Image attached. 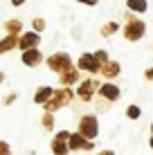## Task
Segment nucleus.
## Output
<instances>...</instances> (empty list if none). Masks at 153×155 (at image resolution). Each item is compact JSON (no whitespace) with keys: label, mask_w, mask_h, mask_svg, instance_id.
<instances>
[{"label":"nucleus","mask_w":153,"mask_h":155,"mask_svg":"<svg viewBox=\"0 0 153 155\" xmlns=\"http://www.w3.org/2000/svg\"><path fill=\"white\" fill-rule=\"evenodd\" d=\"M95 144L86 137H81L79 133H70V140H68V148L70 151H92Z\"/></svg>","instance_id":"5"},{"label":"nucleus","mask_w":153,"mask_h":155,"mask_svg":"<svg viewBox=\"0 0 153 155\" xmlns=\"http://www.w3.org/2000/svg\"><path fill=\"white\" fill-rule=\"evenodd\" d=\"M97 88H99V85H97V81L88 79V81H83L81 85H79L77 94H79V99H81V101H90V99H92V94H95V90H97Z\"/></svg>","instance_id":"7"},{"label":"nucleus","mask_w":153,"mask_h":155,"mask_svg":"<svg viewBox=\"0 0 153 155\" xmlns=\"http://www.w3.org/2000/svg\"><path fill=\"white\" fill-rule=\"evenodd\" d=\"M0 155H12V146L7 142H0Z\"/></svg>","instance_id":"21"},{"label":"nucleus","mask_w":153,"mask_h":155,"mask_svg":"<svg viewBox=\"0 0 153 155\" xmlns=\"http://www.w3.org/2000/svg\"><path fill=\"white\" fill-rule=\"evenodd\" d=\"M97 92L101 94V97L106 99V101H117V99H119V94H122V92H119V88H117V85H113V83H104V85H99Z\"/></svg>","instance_id":"8"},{"label":"nucleus","mask_w":153,"mask_h":155,"mask_svg":"<svg viewBox=\"0 0 153 155\" xmlns=\"http://www.w3.org/2000/svg\"><path fill=\"white\" fill-rule=\"evenodd\" d=\"M5 81V72H0V83H2Z\"/></svg>","instance_id":"27"},{"label":"nucleus","mask_w":153,"mask_h":155,"mask_svg":"<svg viewBox=\"0 0 153 155\" xmlns=\"http://www.w3.org/2000/svg\"><path fill=\"white\" fill-rule=\"evenodd\" d=\"M146 77H149V79H153V70H149V72H146Z\"/></svg>","instance_id":"26"},{"label":"nucleus","mask_w":153,"mask_h":155,"mask_svg":"<svg viewBox=\"0 0 153 155\" xmlns=\"http://www.w3.org/2000/svg\"><path fill=\"white\" fill-rule=\"evenodd\" d=\"M23 2H25V0H12V5H14V7H20Z\"/></svg>","instance_id":"24"},{"label":"nucleus","mask_w":153,"mask_h":155,"mask_svg":"<svg viewBox=\"0 0 153 155\" xmlns=\"http://www.w3.org/2000/svg\"><path fill=\"white\" fill-rule=\"evenodd\" d=\"M117 29H119L117 23H108V25H104V27H101V36H110V34H115Z\"/></svg>","instance_id":"18"},{"label":"nucleus","mask_w":153,"mask_h":155,"mask_svg":"<svg viewBox=\"0 0 153 155\" xmlns=\"http://www.w3.org/2000/svg\"><path fill=\"white\" fill-rule=\"evenodd\" d=\"M23 63H25V65H29V68L41 65V63H43V54L38 52V47H36V50H27V52H23Z\"/></svg>","instance_id":"10"},{"label":"nucleus","mask_w":153,"mask_h":155,"mask_svg":"<svg viewBox=\"0 0 153 155\" xmlns=\"http://www.w3.org/2000/svg\"><path fill=\"white\" fill-rule=\"evenodd\" d=\"M59 81H61V85H63V88H68V85L77 83V81H79V70H75V68H70V70L61 72V74H59Z\"/></svg>","instance_id":"11"},{"label":"nucleus","mask_w":153,"mask_h":155,"mask_svg":"<svg viewBox=\"0 0 153 155\" xmlns=\"http://www.w3.org/2000/svg\"><path fill=\"white\" fill-rule=\"evenodd\" d=\"M5 29H7L9 36H18L20 29H23V23H20V20H7V23H5Z\"/></svg>","instance_id":"16"},{"label":"nucleus","mask_w":153,"mask_h":155,"mask_svg":"<svg viewBox=\"0 0 153 155\" xmlns=\"http://www.w3.org/2000/svg\"><path fill=\"white\" fill-rule=\"evenodd\" d=\"M72 101V90H68V88H59V90H54L52 92V99L47 101V104H43L45 106V113H56L59 108H63V106H68Z\"/></svg>","instance_id":"1"},{"label":"nucleus","mask_w":153,"mask_h":155,"mask_svg":"<svg viewBox=\"0 0 153 155\" xmlns=\"http://www.w3.org/2000/svg\"><path fill=\"white\" fill-rule=\"evenodd\" d=\"M52 153H54V155H68V153H70L68 142H65V140H59V137H54V140H52Z\"/></svg>","instance_id":"15"},{"label":"nucleus","mask_w":153,"mask_h":155,"mask_svg":"<svg viewBox=\"0 0 153 155\" xmlns=\"http://www.w3.org/2000/svg\"><path fill=\"white\" fill-rule=\"evenodd\" d=\"M97 155H115L113 151H101V153H97Z\"/></svg>","instance_id":"25"},{"label":"nucleus","mask_w":153,"mask_h":155,"mask_svg":"<svg viewBox=\"0 0 153 155\" xmlns=\"http://www.w3.org/2000/svg\"><path fill=\"white\" fill-rule=\"evenodd\" d=\"M151 130H153V124H151Z\"/></svg>","instance_id":"29"},{"label":"nucleus","mask_w":153,"mask_h":155,"mask_svg":"<svg viewBox=\"0 0 153 155\" xmlns=\"http://www.w3.org/2000/svg\"><path fill=\"white\" fill-rule=\"evenodd\" d=\"M151 148H153V137H151Z\"/></svg>","instance_id":"28"},{"label":"nucleus","mask_w":153,"mask_h":155,"mask_svg":"<svg viewBox=\"0 0 153 155\" xmlns=\"http://www.w3.org/2000/svg\"><path fill=\"white\" fill-rule=\"evenodd\" d=\"M79 2H83V5H97L99 0H79Z\"/></svg>","instance_id":"23"},{"label":"nucleus","mask_w":153,"mask_h":155,"mask_svg":"<svg viewBox=\"0 0 153 155\" xmlns=\"http://www.w3.org/2000/svg\"><path fill=\"white\" fill-rule=\"evenodd\" d=\"M38 43H41V36L36 34V31H29V34L18 36V47H20L23 52H27V50H36V47H38Z\"/></svg>","instance_id":"6"},{"label":"nucleus","mask_w":153,"mask_h":155,"mask_svg":"<svg viewBox=\"0 0 153 155\" xmlns=\"http://www.w3.org/2000/svg\"><path fill=\"white\" fill-rule=\"evenodd\" d=\"M128 9H133V12H146V7H149V5H146V0H128Z\"/></svg>","instance_id":"17"},{"label":"nucleus","mask_w":153,"mask_h":155,"mask_svg":"<svg viewBox=\"0 0 153 155\" xmlns=\"http://www.w3.org/2000/svg\"><path fill=\"white\" fill-rule=\"evenodd\" d=\"M144 29H146V25L142 23L140 18L128 16V23H126V27H124V36L128 41H140L142 36H144Z\"/></svg>","instance_id":"4"},{"label":"nucleus","mask_w":153,"mask_h":155,"mask_svg":"<svg viewBox=\"0 0 153 155\" xmlns=\"http://www.w3.org/2000/svg\"><path fill=\"white\" fill-rule=\"evenodd\" d=\"M99 70H101V74H104V77L113 79V77H117V74H119V63H115V61H108V63H104V65L99 68Z\"/></svg>","instance_id":"14"},{"label":"nucleus","mask_w":153,"mask_h":155,"mask_svg":"<svg viewBox=\"0 0 153 155\" xmlns=\"http://www.w3.org/2000/svg\"><path fill=\"white\" fill-rule=\"evenodd\" d=\"M126 117L138 119V117H140V108H138V106H128V108H126Z\"/></svg>","instance_id":"20"},{"label":"nucleus","mask_w":153,"mask_h":155,"mask_svg":"<svg viewBox=\"0 0 153 155\" xmlns=\"http://www.w3.org/2000/svg\"><path fill=\"white\" fill-rule=\"evenodd\" d=\"M47 68H50L52 72H65L72 68V58L65 54V52H56V54H52L50 58H47Z\"/></svg>","instance_id":"3"},{"label":"nucleus","mask_w":153,"mask_h":155,"mask_svg":"<svg viewBox=\"0 0 153 155\" xmlns=\"http://www.w3.org/2000/svg\"><path fill=\"white\" fill-rule=\"evenodd\" d=\"M14 47H18V36H5L2 41H0V54H7V52H12Z\"/></svg>","instance_id":"13"},{"label":"nucleus","mask_w":153,"mask_h":155,"mask_svg":"<svg viewBox=\"0 0 153 155\" xmlns=\"http://www.w3.org/2000/svg\"><path fill=\"white\" fill-rule=\"evenodd\" d=\"M52 92H54V88H50V85H41L38 90H36V94H34V101L36 104H47V101L52 99Z\"/></svg>","instance_id":"12"},{"label":"nucleus","mask_w":153,"mask_h":155,"mask_svg":"<svg viewBox=\"0 0 153 155\" xmlns=\"http://www.w3.org/2000/svg\"><path fill=\"white\" fill-rule=\"evenodd\" d=\"M41 121H43V128H45V130H52V128H54V117H52L50 113H45Z\"/></svg>","instance_id":"19"},{"label":"nucleus","mask_w":153,"mask_h":155,"mask_svg":"<svg viewBox=\"0 0 153 155\" xmlns=\"http://www.w3.org/2000/svg\"><path fill=\"white\" fill-rule=\"evenodd\" d=\"M79 68L81 70H86V72H99V63H97V58H95L92 54H81L79 56Z\"/></svg>","instance_id":"9"},{"label":"nucleus","mask_w":153,"mask_h":155,"mask_svg":"<svg viewBox=\"0 0 153 155\" xmlns=\"http://www.w3.org/2000/svg\"><path fill=\"white\" fill-rule=\"evenodd\" d=\"M41 29H45V20H43V18H36V20H34V31L38 34Z\"/></svg>","instance_id":"22"},{"label":"nucleus","mask_w":153,"mask_h":155,"mask_svg":"<svg viewBox=\"0 0 153 155\" xmlns=\"http://www.w3.org/2000/svg\"><path fill=\"white\" fill-rule=\"evenodd\" d=\"M79 135L86 137V140H95L99 135V126H97V117L95 115H83L79 119Z\"/></svg>","instance_id":"2"}]
</instances>
